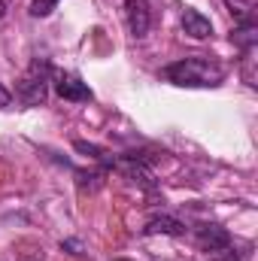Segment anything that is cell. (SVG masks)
Instances as JSON below:
<instances>
[{
	"label": "cell",
	"instance_id": "cell-1",
	"mask_svg": "<svg viewBox=\"0 0 258 261\" xmlns=\"http://www.w3.org/2000/svg\"><path fill=\"white\" fill-rule=\"evenodd\" d=\"M164 79L183 88H216L225 79V67L219 61H210L203 55H189L183 61L164 67Z\"/></svg>",
	"mask_w": 258,
	"mask_h": 261
},
{
	"label": "cell",
	"instance_id": "cell-2",
	"mask_svg": "<svg viewBox=\"0 0 258 261\" xmlns=\"http://www.w3.org/2000/svg\"><path fill=\"white\" fill-rule=\"evenodd\" d=\"M49 82H52V64L46 58H34L31 67L21 73V79L15 82V97L24 107H40L49 97Z\"/></svg>",
	"mask_w": 258,
	"mask_h": 261
},
{
	"label": "cell",
	"instance_id": "cell-3",
	"mask_svg": "<svg viewBox=\"0 0 258 261\" xmlns=\"http://www.w3.org/2000/svg\"><path fill=\"white\" fill-rule=\"evenodd\" d=\"M52 82H55V91L61 100H70V103H88L94 94L91 88L76 76V73H52Z\"/></svg>",
	"mask_w": 258,
	"mask_h": 261
},
{
	"label": "cell",
	"instance_id": "cell-4",
	"mask_svg": "<svg viewBox=\"0 0 258 261\" xmlns=\"http://www.w3.org/2000/svg\"><path fill=\"white\" fill-rule=\"evenodd\" d=\"M197 243H200V249L216 252V255L231 252V234L219 225H200L197 228Z\"/></svg>",
	"mask_w": 258,
	"mask_h": 261
},
{
	"label": "cell",
	"instance_id": "cell-5",
	"mask_svg": "<svg viewBox=\"0 0 258 261\" xmlns=\"http://www.w3.org/2000/svg\"><path fill=\"white\" fill-rule=\"evenodd\" d=\"M125 21H128V31L140 40L149 34V24H152V15H149V3L146 0H125Z\"/></svg>",
	"mask_w": 258,
	"mask_h": 261
},
{
	"label": "cell",
	"instance_id": "cell-6",
	"mask_svg": "<svg viewBox=\"0 0 258 261\" xmlns=\"http://www.w3.org/2000/svg\"><path fill=\"white\" fill-rule=\"evenodd\" d=\"M183 31L192 40H207L213 34V21L203 12H197V9H183Z\"/></svg>",
	"mask_w": 258,
	"mask_h": 261
},
{
	"label": "cell",
	"instance_id": "cell-7",
	"mask_svg": "<svg viewBox=\"0 0 258 261\" xmlns=\"http://www.w3.org/2000/svg\"><path fill=\"white\" fill-rule=\"evenodd\" d=\"M143 231L146 234H170V237H179V234H186V225L179 219H173V216H155V219L146 222Z\"/></svg>",
	"mask_w": 258,
	"mask_h": 261
},
{
	"label": "cell",
	"instance_id": "cell-8",
	"mask_svg": "<svg viewBox=\"0 0 258 261\" xmlns=\"http://www.w3.org/2000/svg\"><path fill=\"white\" fill-rule=\"evenodd\" d=\"M225 6L234 15V24H255V3L252 0H225Z\"/></svg>",
	"mask_w": 258,
	"mask_h": 261
},
{
	"label": "cell",
	"instance_id": "cell-9",
	"mask_svg": "<svg viewBox=\"0 0 258 261\" xmlns=\"http://www.w3.org/2000/svg\"><path fill=\"white\" fill-rule=\"evenodd\" d=\"M55 6H58V0H34V3H31V15H34V18H46Z\"/></svg>",
	"mask_w": 258,
	"mask_h": 261
},
{
	"label": "cell",
	"instance_id": "cell-10",
	"mask_svg": "<svg viewBox=\"0 0 258 261\" xmlns=\"http://www.w3.org/2000/svg\"><path fill=\"white\" fill-rule=\"evenodd\" d=\"M6 107H12V91L0 85V110H6Z\"/></svg>",
	"mask_w": 258,
	"mask_h": 261
},
{
	"label": "cell",
	"instance_id": "cell-11",
	"mask_svg": "<svg viewBox=\"0 0 258 261\" xmlns=\"http://www.w3.org/2000/svg\"><path fill=\"white\" fill-rule=\"evenodd\" d=\"M3 15H6V3L0 0V18H3Z\"/></svg>",
	"mask_w": 258,
	"mask_h": 261
},
{
	"label": "cell",
	"instance_id": "cell-12",
	"mask_svg": "<svg viewBox=\"0 0 258 261\" xmlns=\"http://www.w3.org/2000/svg\"><path fill=\"white\" fill-rule=\"evenodd\" d=\"M119 261H125V258H119Z\"/></svg>",
	"mask_w": 258,
	"mask_h": 261
}]
</instances>
